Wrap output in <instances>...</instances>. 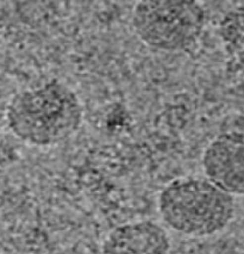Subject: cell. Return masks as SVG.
Wrapping results in <instances>:
<instances>
[{"mask_svg":"<svg viewBox=\"0 0 244 254\" xmlns=\"http://www.w3.org/2000/svg\"><path fill=\"white\" fill-rule=\"evenodd\" d=\"M223 35L230 56V74L237 87L244 92V6L225 17Z\"/></svg>","mask_w":244,"mask_h":254,"instance_id":"obj_6","label":"cell"},{"mask_svg":"<svg viewBox=\"0 0 244 254\" xmlns=\"http://www.w3.org/2000/svg\"><path fill=\"white\" fill-rule=\"evenodd\" d=\"M205 177L232 197L244 196V130L220 132L201 158Z\"/></svg>","mask_w":244,"mask_h":254,"instance_id":"obj_4","label":"cell"},{"mask_svg":"<svg viewBox=\"0 0 244 254\" xmlns=\"http://www.w3.org/2000/svg\"><path fill=\"white\" fill-rule=\"evenodd\" d=\"M158 214L168 228L190 238H208L223 232L236 212L235 197L206 177L173 179L161 190Z\"/></svg>","mask_w":244,"mask_h":254,"instance_id":"obj_2","label":"cell"},{"mask_svg":"<svg viewBox=\"0 0 244 254\" xmlns=\"http://www.w3.org/2000/svg\"><path fill=\"white\" fill-rule=\"evenodd\" d=\"M172 241L166 228L142 220L117 226L106 235L102 254H170Z\"/></svg>","mask_w":244,"mask_h":254,"instance_id":"obj_5","label":"cell"},{"mask_svg":"<svg viewBox=\"0 0 244 254\" xmlns=\"http://www.w3.org/2000/svg\"><path fill=\"white\" fill-rule=\"evenodd\" d=\"M205 23L204 7L195 1H140L131 14V24L137 37L150 48L163 52L190 48L200 37Z\"/></svg>","mask_w":244,"mask_h":254,"instance_id":"obj_3","label":"cell"},{"mask_svg":"<svg viewBox=\"0 0 244 254\" xmlns=\"http://www.w3.org/2000/svg\"><path fill=\"white\" fill-rule=\"evenodd\" d=\"M10 130L35 147L62 143L80 129L84 108L69 86L51 80L14 94L6 109Z\"/></svg>","mask_w":244,"mask_h":254,"instance_id":"obj_1","label":"cell"}]
</instances>
